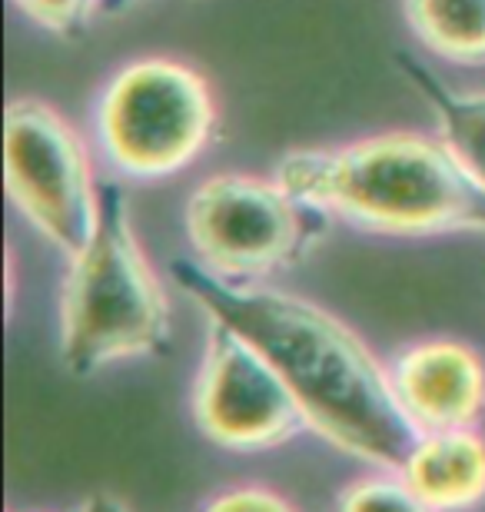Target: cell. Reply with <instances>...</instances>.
<instances>
[{
    "label": "cell",
    "mask_w": 485,
    "mask_h": 512,
    "mask_svg": "<svg viewBox=\"0 0 485 512\" xmlns=\"http://www.w3.org/2000/svg\"><path fill=\"white\" fill-rule=\"evenodd\" d=\"M167 290L137 237L130 197L117 180L100 183V220L60 293V360L74 376L157 356L170 346Z\"/></svg>",
    "instance_id": "obj_3"
},
{
    "label": "cell",
    "mask_w": 485,
    "mask_h": 512,
    "mask_svg": "<svg viewBox=\"0 0 485 512\" xmlns=\"http://www.w3.org/2000/svg\"><path fill=\"white\" fill-rule=\"evenodd\" d=\"M193 419L210 443L260 453L309 429L280 370L220 320H206L203 360L193 383Z\"/></svg>",
    "instance_id": "obj_7"
},
{
    "label": "cell",
    "mask_w": 485,
    "mask_h": 512,
    "mask_svg": "<svg viewBox=\"0 0 485 512\" xmlns=\"http://www.w3.org/2000/svg\"><path fill=\"white\" fill-rule=\"evenodd\" d=\"M336 512H436V509L406 483L402 473L379 469L373 476L349 483L339 493Z\"/></svg>",
    "instance_id": "obj_12"
},
{
    "label": "cell",
    "mask_w": 485,
    "mask_h": 512,
    "mask_svg": "<svg viewBox=\"0 0 485 512\" xmlns=\"http://www.w3.org/2000/svg\"><path fill=\"white\" fill-rule=\"evenodd\" d=\"M399 77L416 90L436 120V133L456 153L476 183L485 190V90H462L422 64L419 57L399 50L392 57Z\"/></svg>",
    "instance_id": "obj_10"
},
{
    "label": "cell",
    "mask_w": 485,
    "mask_h": 512,
    "mask_svg": "<svg viewBox=\"0 0 485 512\" xmlns=\"http://www.w3.org/2000/svg\"><path fill=\"white\" fill-rule=\"evenodd\" d=\"M84 512H130V509L123 506L120 499H113V496H107V493H97V496H90V499H87Z\"/></svg>",
    "instance_id": "obj_15"
},
{
    "label": "cell",
    "mask_w": 485,
    "mask_h": 512,
    "mask_svg": "<svg viewBox=\"0 0 485 512\" xmlns=\"http://www.w3.org/2000/svg\"><path fill=\"white\" fill-rule=\"evenodd\" d=\"M170 276L206 320L246 336L280 370L313 433L359 463L399 473L422 433L399 403L389 366L353 326L296 293L216 276L193 256L170 260Z\"/></svg>",
    "instance_id": "obj_1"
},
{
    "label": "cell",
    "mask_w": 485,
    "mask_h": 512,
    "mask_svg": "<svg viewBox=\"0 0 485 512\" xmlns=\"http://www.w3.org/2000/svg\"><path fill=\"white\" fill-rule=\"evenodd\" d=\"M94 133L113 173L127 180H170L193 167L213 143V90L183 60H130L100 90Z\"/></svg>",
    "instance_id": "obj_4"
},
{
    "label": "cell",
    "mask_w": 485,
    "mask_h": 512,
    "mask_svg": "<svg viewBox=\"0 0 485 512\" xmlns=\"http://www.w3.org/2000/svg\"><path fill=\"white\" fill-rule=\"evenodd\" d=\"M4 173L14 210L70 260L100 220V183L77 127L40 97H17L4 120Z\"/></svg>",
    "instance_id": "obj_6"
},
{
    "label": "cell",
    "mask_w": 485,
    "mask_h": 512,
    "mask_svg": "<svg viewBox=\"0 0 485 512\" xmlns=\"http://www.w3.org/2000/svg\"><path fill=\"white\" fill-rule=\"evenodd\" d=\"M130 0H100V14L103 10H117V7H127Z\"/></svg>",
    "instance_id": "obj_16"
},
{
    "label": "cell",
    "mask_w": 485,
    "mask_h": 512,
    "mask_svg": "<svg viewBox=\"0 0 485 512\" xmlns=\"http://www.w3.org/2000/svg\"><path fill=\"white\" fill-rule=\"evenodd\" d=\"M273 177L296 200L366 233H485V190L439 133L386 130L290 150Z\"/></svg>",
    "instance_id": "obj_2"
},
{
    "label": "cell",
    "mask_w": 485,
    "mask_h": 512,
    "mask_svg": "<svg viewBox=\"0 0 485 512\" xmlns=\"http://www.w3.org/2000/svg\"><path fill=\"white\" fill-rule=\"evenodd\" d=\"M203 512H296L293 503H286L280 493L263 486H236L213 496Z\"/></svg>",
    "instance_id": "obj_14"
},
{
    "label": "cell",
    "mask_w": 485,
    "mask_h": 512,
    "mask_svg": "<svg viewBox=\"0 0 485 512\" xmlns=\"http://www.w3.org/2000/svg\"><path fill=\"white\" fill-rule=\"evenodd\" d=\"M389 376L419 433L479 426L485 416V360L462 340L412 343L389 363Z\"/></svg>",
    "instance_id": "obj_8"
},
{
    "label": "cell",
    "mask_w": 485,
    "mask_h": 512,
    "mask_svg": "<svg viewBox=\"0 0 485 512\" xmlns=\"http://www.w3.org/2000/svg\"><path fill=\"white\" fill-rule=\"evenodd\" d=\"M409 30L449 64H485V0H402Z\"/></svg>",
    "instance_id": "obj_11"
},
{
    "label": "cell",
    "mask_w": 485,
    "mask_h": 512,
    "mask_svg": "<svg viewBox=\"0 0 485 512\" xmlns=\"http://www.w3.org/2000/svg\"><path fill=\"white\" fill-rule=\"evenodd\" d=\"M436 512H472L485 503V436L476 426L422 433L399 469Z\"/></svg>",
    "instance_id": "obj_9"
},
{
    "label": "cell",
    "mask_w": 485,
    "mask_h": 512,
    "mask_svg": "<svg viewBox=\"0 0 485 512\" xmlns=\"http://www.w3.org/2000/svg\"><path fill=\"white\" fill-rule=\"evenodd\" d=\"M329 223L276 177L253 173H216L196 183L183 207L193 260L236 283H266L303 263Z\"/></svg>",
    "instance_id": "obj_5"
},
{
    "label": "cell",
    "mask_w": 485,
    "mask_h": 512,
    "mask_svg": "<svg viewBox=\"0 0 485 512\" xmlns=\"http://www.w3.org/2000/svg\"><path fill=\"white\" fill-rule=\"evenodd\" d=\"M17 10L37 27L64 40H80L100 17V0H14Z\"/></svg>",
    "instance_id": "obj_13"
}]
</instances>
